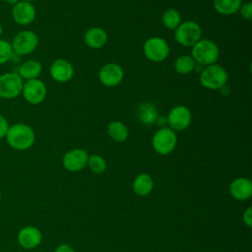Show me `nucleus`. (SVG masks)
<instances>
[{
    "mask_svg": "<svg viewBox=\"0 0 252 252\" xmlns=\"http://www.w3.org/2000/svg\"><path fill=\"white\" fill-rule=\"evenodd\" d=\"M166 122L168 127L173 131H183L187 129L192 122L191 110L185 105H176L169 110Z\"/></svg>",
    "mask_w": 252,
    "mask_h": 252,
    "instance_id": "10",
    "label": "nucleus"
},
{
    "mask_svg": "<svg viewBox=\"0 0 252 252\" xmlns=\"http://www.w3.org/2000/svg\"><path fill=\"white\" fill-rule=\"evenodd\" d=\"M42 239L41 232L35 226H25L21 228L18 234V242L25 249L37 247Z\"/></svg>",
    "mask_w": 252,
    "mask_h": 252,
    "instance_id": "15",
    "label": "nucleus"
},
{
    "mask_svg": "<svg viewBox=\"0 0 252 252\" xmlns=\"http://www.w3.org/2000/svg\"><path fill=\"white\" fill-rule=\"evenodd\" d=\"M108 136L115 142H124L128 138V128L127 126L118 120L111 121L106 128Z\"/></svg>",
    "mask_w": 252,
    "mask_h": 252,
    "instance_id": "22",
    "label": "nucleus"
},
{
    "mask_svg": "<svg viewBox=\"0 0 252 252\" xmlns=\"http://www.w3.org/2000/svg\"><path fill=\"white\" fill-rule=\"evenodd\" d=\"M143 52L148 60L155 63H160L167 59L170 48L164 38L152 36L145 41L143 45Z\"/></svg>",
    "mask_w": 252,
    "mask_h": 252,
    "instance_id": "5",
    "label": "nucleus"
},
{
    "mask_svg": "<svg viewBox=\"0 0 252 252\" xmlns=\"http://www.w3.org/2000/svg\"><path fill=\"white\" fill-rule=\"evenodd\" d=\"M2 33H3V27H2V25H1V23H0V38H1V36H2Z\"/></svg>",
    "mask_w": 252,
    "mask_h": 252,
    "instance_id": "32",
    "label": "nucleus"
},
{
    "mask_svg": "<svg viewBox=\"0 0 252 252\" xmlns=\"http://www.w3.org/2000/svg\"><path fill=\"white\" fill-rule=\"evenodd\" d=\"M202 36V28L195 21H185L174 30V39L185 47H192Z\"/></svg>",
    "mask_w": 252,
    "mask_h": 252,
    "instance_id": "4",
    "label": "nucleus"
},
{
    "mask_svg": "<svg viewBox=\"0 0 252 252\" xmlns=\"http://www.w3.org/2000/svg\"><path fill=\"white\" fill-rule=\"evenodd\" d=\"M37 34L31 30H24L16 33L11 41L13 52L18 55H28L32 53L38 46Z\"/></svg>",
    "mask_w": 252,
    "mask_h": 252,
    "instance_id": "7",
    "label": "nucleus"
},
{
    "mask_svg": "<svg viewBox=\"0 0 252 252\" xmlns=\"http://www.w3.org/2000/svg\"><path fill=\"white\" fill-rule=\"evenodd\" d=\"M124 78V70L117 63H106L98 71V80L101 85L113 88L118 86Z\"/></svg>",
    "mask_w": 252,
    "mask_h": 252,
    "instance_id": "11",
    "label": "nucleus"
},
{
    "mask_svg": "<svg viewBox=\"0 0 252 252\" xmlns=\"http://www.w3.org/2000/svg\"><path fill=\"white\" fill-rule=\"evenodd\" d=\"M49 74L55 82L67 83L74 76V67L68 60L58 58L51 63Z\"/></svg>",
    "mask_w": 252,
    "mask_h": 252,
    "instance_id": "14",
    "label": "nucleus"
},
{
    "mask_svg": "<svg viewBox=\"0 0 252 252\" xmlns=\"http://www.w3.org/2000/svg\"><path fill=\"white\" fill-rule=\"evenodd\" d=\"M154 187L153 178L147 173L139 174L133 181V190L139 196L148 195Z\"/></svg>",
    "mask_w": 252,
    "mask_h": 252,
    "instance_id": "21",
    "label": "nucleus"
},
{
    "mask_svg": "<svg viewBox=\"0 0 252 252\" xmlns=\"http://www.w3.org/2000/svg\"><path fill=\"white\" fill-rule=\"evenodd\" d=\"M137 117L144 125H153L158 119V111L157 106L150 102L144 101L137 108Z\"/></svg>",
    "mask_w": 252,
    "mask_h": 252,
    "instance_id": "18",
    "label": "nucleus"
},
{
    "mask_svg": "<svg viewBox=\"0 0 252 252\" xmlns=\"http://www.w3.org/2000/svg\"><path fill=\"white\" fill-rule=\"evenodd\" d=\"M4 3H6V4H8V5H10V6H14L15 4H17L19 1H21V0H2Z\"/></svg>",
    "mask_w": 252,
    "mask_h": 252,
    "instance_id": "31",
    "label": "nucleus"
},
{
    "mask_svg": "<svg viewBox=\"0 0 252 252\" xmlns=\"http://www.w3.org/2000/svg\"><path fill=\"white\" fill-rule=\"evenodd\" d=\"M196 62L191 55H180L174 61V69L180 75H186L194 71Z\"/></svg>",
    "mask_w": 252,
    "mask_h": 252,
    "instance_id": "24",
    "label": "nucleus"
},
{
    "mask_svg": "<svg viewBox=\"0 0 252 252\" xmlns=\"http://www.w3.org/2000/svg\"><path fill=\"white\" fill-rule=\"evenodd\" d=\"M9 123L8 120L5 116H3L2 114H0V140L5 138L8 128H9Z\"/></svg>",
    "mask_w": 252,
    "mask_h": 252,
    "instance_id": "28",
    "label": "nucleus"
},
{
    "mask_svg": "<svg viewBox=\"0 0 252 252\" xmlns=\"http://www.w3.org/2000/svg\"><path fill=\"white\" fill-rule=\"evenodd\" d=\"M42 72V65L39 61L35 59H29L23 62L18 70V74L20 77L25 80H32V79H38Z\"/></svg>",
    "mask_w": 252,
    "mask_h": 252,
    "instance_id": "19",
    "label": "nucleus"
},
{
    "mask_svg": "<svg viewBox=\"0 0 252 252\" xmlns=\"http://www.w3.org/2000/svg\"><path fill=\"white\" fill-rule=\"evenodd\" d=\"M228 74L226 70L216 63L204 67L199 76L200 84L205 89L213 91L220 90L222 87L226 86Z\"/></svg>",
    "mask_w": 252,
    "mask_h": 252,
    "instance_id": "3",
    "label": "nucleus"
},
{
    "mask_svg": "<svg viewBox=\"0 0 252 252\" xmlns=\"http://www.w3.org/2000/svg\"><path fill=\"white\" fill-rule=\"evenodd\" d=\"M21 94L24 96L27 102L32 105H36L45 99L47 89L45 84L39 79L28 80L24 81Z\"/></svg>",
    "mask_w": 252,
    "mask_h": 252,
    "instance_id": "9",
    "label": "nucleus"
},
{
    "mask_svg": "<svg viewBox=\"0 0 252 252\" xmlns=\"http://www.w3.org/2000/svg\"><path fill=\"white\" fill-rule=\"evenodd\" d=\"M87 165L94 173H96V174H100L106 169L105 159L101 156L96 154L89 156Z\"/></svg>",
    "mask_w": 252,
    "mask_h": 252,
    "instance_id": "25",
    "label": "nucleus"
},
{
    "mask_svg": "<svg viewBox=\"0 0 252 252\" xmlns=\"http://www.w3.org/2000/svg\"><path fill=\"white\" fill-rule=\"evenodd\" d=\"M242 0H213L215 10L223 16H231L238 13Z\"/></svg>",
    "mask_w": 252,
    "mask_h": 252,
    "instance_id": "20",
    "label": "nucleus"
},
{
    "mask_svg": "<svg viewBox=\"0 0 252 252\" xmlns=\"http://www.w3.org/2000/svg\"><path fill=\"white\" fill-rule=\"evenodd\" d=\"M0 201H1V191H0Z\"/></svg>",
    "mask_w": 252,
    "mask_h": 252,
    "instance_id": "34",
    "label": "nucleus"
},
{
    "mask_svg": "<svg viewBox=\"0 0 252 252\" xmlns=\"http://www.w3.org/2000/svg\"><path fill=\"white\" fill-rule=\"evenodd\" d=\"M108 40L107 32L98 27L90 28L84 34V41L90 48L98 49L103 47Z\"/></svg>",
    "mask_w": 252,
    "mask_h": 252,
    "instance_id": "16",
    "label": "nucleus"
},
{
    "mask_svg": "<svg viewBox=\"0 0 252 252\" xmlns=\"http://www.w3.org/2000/svg\"><path fill=\"white\" fill-rule=\"evenodd\" d=\"M229 192L236 200H247L252 195V183L248 178H236L230 183Z\"/></svg>",
    "mask_w": 252,
    "mask_h": 252,
    "instance_id": "17",
    "label": "nucleus"
},
{
    "mask_svg": "<svg viewBox=\"0 0 252 252\" xmlns=\"http://www.w3.org/2000/svg\"><path fill=\"white\" fill-rule=\"evenodd\" d=\"M11 15L16 24L20 26H29L35 20L36 10L31 2L21 0L12 6Z\"/></svg>",
    "mask_w": 252,
    "mask_h": 252,
    "instance_id": "12",
    "label": "nucleus"
},
{
    "mask_svg": "<svg viewBox=\"0 0 252 252\" xmlns=\"http://www.w3.org/2000/svg\"><path fill=\"white\" fill-rule=\"evenodd\" d=\"M54 252H74V250L68 244H61L55 249Z\"/></svg>",
    "mask_w": 252,
    "mask_h": 252,
    "instance_id": "30",
    "label": "nucleus"
},
{
    "mask_svg": "<svg viewBox=\"0 0 252 252\" xmlns=\"http://www.w3.org/2000/svg\"><path fill=\"white\" fill-rule=\"evenodd\" d=\"M24 80L16 72H6L0 75V97L14 99L22 94Z\"/></svg>",
    "mask_w": 252,
    "mask_h": 252,
    "instance_id": "8",
    "label": "nucleus"
},
{
    "mask_svg": "<svg viewBox=\"0 0 252 252\" xmlns=\"http://www.w3.org/2000/svg\"><path fill=\"white\" fill-rule=\"evenodd\" d=\"M88 158H89V155L85 150L76 148L68 151L64 155L62 163L65 169L72 172H76V171L82 170L87 166Z\"/></svg>",
    "mask_w": 252,
    "mask_h": 252,
    "instance_id": "13",
    "label": "nucleus"
},
{
    "mask_svg": "<svg viewBox=\"0 0 252 252\" xmlns=\"http://www.w3.org/2000/svg\"><path fill=\"white\" fill-rule=\"evenodd\" d=\"M238 13L240 16L247 21H250L252 18V3L251 2H246L244 4H241Z\"/></svg>",
    "mask_w": 252,
    "mask_h": 252,
    "instance_id": "27",
    "label": "nucleus"
},
{
    "mask_svg": "<svg viewBox=\"0 0 252 252\" xmlns=\"http://www.w3.org/2000/svg\"><path fill=\"white\" fill-rule=\"evenodd\" d=\"M161 22H162V25L167 30L174 31L181 24L182 17L178 10L174 8H170L163 12L161 16Z\"/></svg>",
    "mask_w": 252,
    "mask_h": 252,
    "instance_id": "23",
    "label": "nucleus"
},
{
    "mask_svg": "<svg viewBox=\"0 0 252 252\" xmlns=\"http://www.w3.org/2000/svg\"><path fill=\"white\" fill-rule=\"evenodd\" d=\"M22 1H27V2H31L32 3L33 0H22Z\"/></svg>",
    "mask_w": 252,
    "mask_h": 252,
    "instance_id": "33",
    "label": "nucleus"
},
{
    "mask_svg": "<svg viewBox=\"0 0 252 252\" xmlns=\"http://www.w3.org/2000/svg\"><path fill=\"white\" fill-rule=\"evenodd\" d=\"M243 221L248 225H252V209L248 208L243 214Z\"/></svg>",
    "mask_w": 252,
    "mask_h": 252,
    "instance_id": "29",
    "label": "nucleus"
},
{
    "mask_svg": "<svg viewBox=\"0 0 252 252\" xmlns=\"http://www.w3.org/2000/svg\"><path fill=\"white\" fill-rule=\"evenodd\" d=\"M177 136L175 131L169 127H160L158 129L152 139V145L154 150L159 155H168L176 147Z\"/></svg>",
    "mask_w": 252,
    "mask_h": 252,
    "instance_id": "6",
    "label": "nucleus"
},
{
    "mask_svg": "<svg viewBox=\"0 0 252 252\" xmlns=\"http://www.w3.org/2000/svg\"><path fill=\"white\" fill-rule=\"evenodd\" d=\"M191 56L197 64L206 67L218 61L220 49L215 41L208 38H201L192 46Z\"/></svg>",
    "mask_w": 252,
    "mask_h": 252,
    "instance_id": "2",
    "label": "nucleus"
},
{
    "mask_svg": "<svg viewBox=\"0 0 252 252\" xmlns=\"http://www.w3.org/2000/svg\"><path fill=\"white\" fill-rule=\"evenodd\" d=\"M5 138L12 149L26 151L33 146L35 142V133L30 125L23 122H17L9 126Z\"/></svg>",
    "mask_w": 252,
    "mask_h": 252,
    "instance_id": "1",
    "label": "nucleus"
},
{
    "mask_svg": "<svg viewBox=\"0 0 252 252\" xmlns=\"http://www.w3.org/2000/svg\"><path fill=\"white\" fill-rule=\"evenodd\" d=\"M14 55L11 42L0 38V65H4L9 62Z\"/></svg>",
    "mask_w": 252,
    "mask_h": 252,
    "instance_id": "26",
    "label": "nucleus"
}]
</instances>
